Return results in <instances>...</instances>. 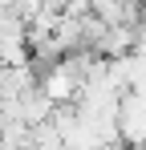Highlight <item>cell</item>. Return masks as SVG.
Listing matches in <instances>:
<instances>
[{
    "instance_id": "cell-1",
    "label": "cell",
    "mask_w": 146,
    "mask_h": 150,
    "mask_svg": "<svg viewBox=\"0 0 146 150\" xmlns=\"http://www.w3.org/2000/svg\"><path fill=\"white\" fill-rule=\"evenodd\" d=\"M142 146H146V142H142Z\"/></svg>"
}]
</instances>
